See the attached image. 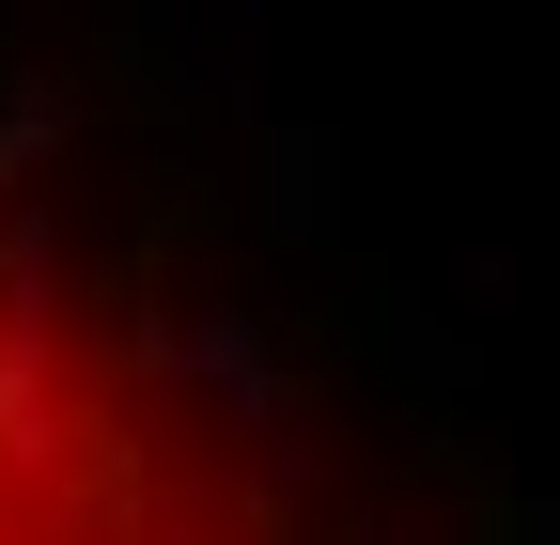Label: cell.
I'll return each mask as SVG.
<instances>
[{"instance_id":"1","label":"cell","mask_w":560,"mask_h":545,"mask_svg":"<svg viewBox=\"0 0 560 545\" xmlns=\"http://www.w3.org/2000/svg\"><path fill=\"white\" fill-rule=\"evenodd\" d=\"M0 545H499L342 202L79 32H0Z\"/></svg>"}]
</instances>
